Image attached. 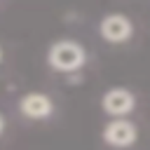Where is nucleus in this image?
I'll list each match as a JSON object with an SVG mask.
<instances>
[{
	"instance_id": "obj_1",
	"label": "nucleus",
	"mask_w": 150,
	"mask_h": 150,
	"mask_svg": "<svg viewBox=\"0 0 150 150\" xmlns=\"http://www.w3.org/2000/svg\"><path fill=\"white\" fill-rule=\"evenodd\" d=\"M49 63L59 70H77L84 63V49L77 42H56L49 49Z\"/></svg>"
},
{
	"instance_id": "obj_5",
	"label": "nucleus",
	"mask_w": 150,
	"mask_h": 150,
	"mask_svg": "<svg viewBox=\"0 0 150 150\" xmlns=\"http://www.w3.org/2000/svg\"><path fill=\"white\" fill-rule=\"evenodd\" d=\"M21 112L30 120H45L52 112V101L45 94H28L21 98Z\"/></svg>"
},
{
	"instance_id": "obj_3",
	"label": "nucleus",
	"mask_w": 150,
	"mask_h": 150,
	"mask_svg": "<svg viewBox=\"0 0 150 150\" xmlns=\"http://www.w3.org/2000/svg\"><path fill=\"white\" fill-rule=\"evenodd\" d=\"M101 35L108 42H124L131 35V23L122 14H108L101 21Z\"/></svg>"
},
{
	"instance_id": "obj_2",
	"label": "nucleus",
	"mask_w": 150,
	"mask_h": 150,
	"mask_svg": "<svg viewBox=\"0 0 150 150\" xmlns=\"http://www.w3.org/2000/svg\"><path fill=\"white\" fill-rule=\"evenodd\" d=\"M103 138H105V143L117 145V148L131 145L136 141V127L127 120H115L103 129Z\"/></svg>"
},
{
	"instance_id": "obj_4",
	"label": "nucleus",
	"mask_w": 150,
	"mask_h": 150,
	"mask_svg": "<svg viewBox=\"0 0 150 150\" xmlns=\"http://www.w3.org/2000/svg\"><path fill=\"white\" fill-rule=\"evenodd\" d=\"M134 108V96L127 89H110L103 96V110L110 115H127Z\"/></svg>"
},
{
	"instance_id": "obj_6",
	"label": "nucleus",
	"mask_w": 150,
	"mask_h": 150,
	"mask_svg": "<svg viewBox=\"0 0 150 150\" xmlns=\"http://www.w3.org/2000/svg\"><path fill=\"white\" fill-rule=\"evenodd\" d=\"M2 127H5V120H2V117H0V131H2Z\"/></svg>"
}]
</instances>
